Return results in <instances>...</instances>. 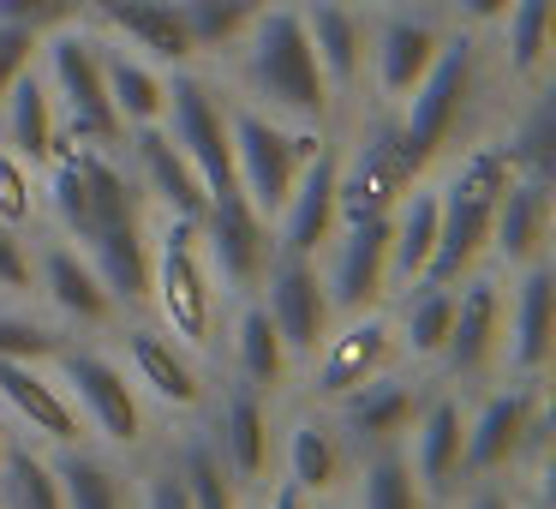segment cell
Returning a JSON list of instances; mask_svg holds the SVG:
<instances>
[{
  "label": "cell",
  "instance_id": "6da1fadb",
  "mask_svg": "<svg viewBox=\"0 0 556 509\" xmlns=\"http://www.w3.org/2000/svg\"><path fill=\"white\" fill-rule=\"evenodd\" d=\"M42 210L54 234L97 264L121 306L150 300V198L138 193L121 145H61L42 169Z\"/></svg>",
  "mask_w": 556,
  "mask_h": 509
},
{
  "label": "cell",
  "instance_id": "7a4b0ae2",
  "mask_svg": "<svg viewBox=\"0 0 556 509\" xmlns=\"http://www.w3.org/2000/svg\"><path fill=\"white\" fill-rule=\"evenodd\" d=\"M216 78L228 85L233 102H252L276 121L305 126V133H329L341 114L324 85V66L312 54L300 7H264L257 25L240 37V49L216 66Z\"/></svg>",
  "mask_w": 556,
  "mask_h": 509
},
{
  "label": "cell",
  "instance_id": "3957f363",
  "mask_svg": "<svg viewBox=\"0 0 556 509\" xmlns=\"http://www.w3.org/2000/svg\"><path fill=\"white\" fill-rule=\"evenodd\" d=\"M491 78H496V61H491L484 30L455 25L443 42V54L431 61V73H425L419 85H413V97L389 114L413 174H425L431 162H443L448 150H460V138L472 133V121H479V109H484Z\"/></svg>",
  "mask_w": 556,
  "mask_h": 509
},
{
  "label": "cell",
  "instance_id": "277c9868",
  "mask_svg": "<svg viewBox=\"0 0 556 509\" xmlns=\"http://www.w3.org/2000/svg\"><path fill=\"white\" fill-rule=\"evenodd\" d=\"M508 181H515V169H508V150L496 138L455 150V169H448L443 193H437V252L425 264V282L460 288L479 270L484 246H491L496 198H503Z\"/></svg>",
  "mask_w": 556,
  "mask_h": 509
},
{
  "label": "cell",
  "instance_id": "5b68a950",
  "mask_svg": "<svg viewBox=\"0 0 556 509\" xmlns=\"http://www.w3.org/2000/svg\"><path fill=\"white\" fill-rule=\"evenodd\" d=\"M156 324L168 336H180L186 348H216V324H222V282L204 258L198 222L186 216H162L150 234V300Z\"/></svg>",
  "mask_w": 556,
  "mask_h": 509
},
{
  "label": "cell",
  "instance_id": "8992f818",
  "mask_svg": "<svg viewBox=\"0 0 556 509\" xmlns=\"http://www.w3.org/2000/svg\"><path fill=\"white\" fill-rule=\"evenodd\" d=\"M448 13L437 0H377L365 7V97L377 114H395L413 97L448 42Z\"/></svg>",
  "mask_w": 556,
  "mask_h": 509
},
{
  "label": "cell",
  "instance_id": "52a82bcc",
  "mask_svg": "<svg viewBox=\"0 0 556 509\" xmlns=\"http://www.w3.org/2000/svg\"><path fill=\"white\" fill-rule=\"evenodd\" d=\"M37 73L61 109L66 145H121L126 126L109 102V73H102V37L78 18L66 30H49L37 49Z\"/></svg>",
  "mask_w": 556,
  "mask_h": 509
},
{
  "label": "cell",
  "instance_id": "ba28073f",
  "mask_svg": "<svg viewBox=\"0 0 556 509\" xmlns=\"http://www.w3.org/2000/svg\"><path fill=\"white\" fill-rule=\"evenodd\" d=\"M228 85L216 78V66H174L168 73V102H162V133L186 150V162L198 169V181L210 186V198L233 193V126H228Z\"/></svg>",
  "mask_w": 556,
  "mask_h": 509
},
{
  "label": "cell",
  "instance_id": "9c48e42d",
  "mask_svg": "<svg viewBox=\"0 0 556 509\" xmlns=\"http://www.w3.org/2000/svg\"><path fill=\"white\" fill-rule=\"evenodd\" d=\"M228 126H233V193H240L257 216H276V210L288 204L300 169L312 162V150L324 145V133L276 121V114L252 109V102H233Z\"/></svg>",
  "mask_w": 556,
  "mask_h": 509
},
{
  "label": "cell",
  "instance_id": "30bf717a",
  "mask_svg": "<svg viewBox=\"0 0 556 509\" xmlns=\"http://www.w3.org/2000/svg\"><path fill=\"white\" fill-rule=\"evenodd\" d=\"M544 437H551V413H544L539 384L515 377L491 389L479 413H467V473H508L520 461H539Z\"/></svg>",
  "mask_w": 556,
  "mask_h": 509
},
{
  "label": "cell",
  "instance_id": "8fae6325",
  "mask_svg": "<svg viewBox=\"0 0 556 509\" xmlns=\"http://www.w3.org/2000/svg\"><path fill=\"white\" fill-rule=\"evenodd\" d=\"M54 365H61V389L73 396L78 420L90 432H102L109 444H138L144 437V396H138L132 372L114 353L78 342V348L54 353Z\"/></svg>",
  "mask_w": 556,
  "mask_h": 509
},
{
  "label": "cell",
  "instance_id": "7c38bea8",
  "mask_svg": "<svg viewBox=\"0 0 556 509\" xmlns=\"http://www.w3.org/2000/svg\"><path fill=\"white\" fill-rule=\"evenodd\" d=\"M30 288L42 294V306L54 312V324L78 330V336H85V330H109L114 318L126 312V306L109 294V282L97 276V264H90L73 240H61V234H49V240L30 246Z\"/></svg>",
  "mask_w": 556,
  "mask_h": 509
},
{
  "label": "cell",
  "instance_id": "4fadbf2b",
  "mask_svg": "<svg viewBox=\"0 0 556 509\" xmlns=\"http://www.w3.org/2000/svg\"><path fill=\"white\" fill-rule=\"evenodd\" d=\"M198 240H204V258L216 270L222 294H257L264 270L276 264V228L240 193L210 198L204 216H198Z\"/></svg>",
  "mask_w": 556,
  "mask_h": 509
},
{
  "label": "cell",
  "instance_id": "5bb4252c",
  "mask_svg": "<svg viewBox=\"0 0 556 509\" xmlns=\"http://www.w3.org/2000/svg\"><path fill=\"white\" fill-rule=\"evenodd\" d=\"M503 324H508V294L496 276L472 270L455 288V318H448V342L437 353L448 384H484L503 365Z\"/></svg>",
  "mask_w": 556,
  "mask_h": 509
},
{
  "label": "cell",
  "instance_id": "9a60e30c",
  "mask_svg": "<svg viewBox=\"0 0 556 509\" xmlns=\"http://www.w3.org/2000/svg\"><path fill=\"white\" fill-rule=\"evenodd\" d=\"M257 300H264V312L276 318L281 342H288V360L312 365V353L324 348V336L336 330V306H329L317 258H281L276 252V264L264 270V282H257Z\"/></svg>",
  "mask_w": 556,
  "mask_h": 509
},
{
  "label": "cell",
  "instance_id": "2e32d148",
  "mask_svg": "<svg viewBox=\"0 0 556 509\" xmlns=\"http://www.w3.org/2000/svg\"><path fill=\"white\" fill-rule=\"evenodd\" d=\"M317 270H324L336 318L383 306V294H389V216L341 222V228L329 234V246L317 252Z\"/></svg>",
  "mask_w": 556,
  "mask_h": 509
},
{
  "label": "cell",
  "instance_id": "e0dca14e",
  "mask_svg": "<svg viewBox=\"0 0 556 509\" xmlns=\"http://www.w3.org/2000/svg\"><path fill=\"white\" fill-rule=\"evenodd\" d=\"M341 330H329L324 336V348L312 353V396H324V401H341L348 389H359V384H371L377 372H389L395 365V353H401V342H395V318H383L371 306V312H353V318H336Z\"/></svg>",
  "mask_w": 556,
  "mask_h": 509
},
{
  "label": "cell",
  "instance_id": "ac0fdd59",
  "mask_svg": "<svg viewBox=\"0 0 556 509\" xmlns=\"http://www.w3.org/2000/svg\"><path fill=\"white\" fill-rule=\"evenodd\" d=\"M336 186H341V145L324 133V145L312 150V162L300 169L288 204L269 216L276 228V252L281 258H317L329 246V234L341 228V210H336Z\"/></svg>",
  "mask_w": 556,
  "mask_h": 509
},
{
  "label": "cell",
  "instance_id": "d6986e66",
  "mask_svg": "<svg viewBox=\"0 0 556 509\" xmlns=\"http://www.w3.org/2000/svg\"><path fill=\"white\" fill-rule=\"evenodd\" d=\"M85 25L102 42H121V49L144 54L156 66H198L192 42H186V18L180 0H85Z\"/></svg>",
  "mask_w": 556,
  "mask_h": 509
},
{
  "label": "cell",
  "instance_id": "ffe728a7",
  "mask_svg": "<svg viewBox=\"0 0 556 509\" xmlns=\"http://www.w3.org/2000/svg\"><path fill=\"white\" fill-rule=\"evenodd\" d=\"M305 37L324 66V85L336 109L365 102V0H300Z\"/></svg>",
  "mask_w": 556,
  "mask_h": 509
},
{
  "label": "cell",
  "instance_id": "44dd1931",
  "mask_svg": "<svg viewBox=\"0 0 556 509\" xmlns=\"http://www.w3.org/2000/svg\"><path fill=\"white\" fill-rule=\"evenodd\" d=\"M121 150H126V169H132L138 193L150 198L156 216H186V222L204 216L210 186L198 181V169L186 162V150L162 133V121L156 126H132V133L121 138Z\"/></svg>",
  "mask_w": 556,
  "mask_h": 509
},
{
  "label": "cell",
  "instance_id": "7402d4cb",
  "mask_svg": "<svg viewBox=\"0 0 556 509\" xmlns=\"http://www.w3.org/2000/svg\"><path fill=\"white\" fill-rule=\"evenodd\" d=\"M425 377H407V372H377L371 384H359V389H348V396L336 401V425H341V437H348L353 449H389V444H401V437L413 432V420H419V408H425Z\"/></svg>",
  "mask_w": 556,
  "mask_h": 509
},
{
  "label": "cell",
  "instance_id": "603a6c76",
  "mask_svg": "<svg viewBox=\"0 0 556 509\" xmlns=\"http://www.w3.org/2000/svg\"><path fill=\"white\" fill-rule=\"evenodd\" d=\"M515 294H508V324H503V365L527 384H539L544 365H551V348H556V270L544 264H527L515 270Z\"/></svg>",
  "mask_w": 556,
  "mask_h": 509
},
{
  "label": "cell",
  "instance_id": "cb8c5ba5",
  "mask_svg": "<svg viewBox=\"0 0 556 509\" xmlns=\"http://www.w3.org/2000/svg\"><path fill=\"white\" fill-rule=\"evenodd\" d=\"M503 90H532L551 78L556 54V0H508V13L484 30Z\"/></svg>",
  "mask_w": 556,
  "mask_h": 509
},
{
  "label": "cell",
  "instance_id": "d4e9b609",
  "mask_svg": "<svg viewBox=\"0 0 556 509\" xmlns=\"http://www.w3.org/2000/svg\"><path fill=\"white\" fill-rule=\"evenodd\" d=\"M126 372L144 396H156L162 408H198L210 396L198 348H186L180 336H168L162 324H132L126 330Z\"/></svg>",
  "mask_w": 556,
  "mask_h": 509
},
{
  "label": "cell",
  "instance_id": "484cf974",
  "mask_svg": "<svg viewBox=\"0 0 556 509\" xmlns=\"http://www.w3.org/2000/svg\"><path fill=\"white\" fill-rule=\"evenodd\" d=\"M216 449H222V461H228L233 485H264L269 468H276V449H281L269 396L233 384L228 401H222V413H216Z\"/></svg>",
  "mask_w": 556,
  "mask_h": 509
},
{
  "label": "cell",
  "instance_id": "4316f807",
  "mask_svg": "<svg viewBox=\"0 0 556 509\" xmlns=\"http://www.w3.org/2000/svg\"><path fill=\"white\" fill-rule=\"evenodd\" d=\"M413 473H419L425 497L455 492V480L467 473V408L455 389H431L413 420Z\"/></svg>",
  "mask_w": 556,
  "mask_h": 509
},
{
  "label": "cell",
  "instance_id": "83f0119b",
  "mask_svg": "<svg viewBox=\"0 0 556 509\" xmlns=\"http://www.w3.org/2000/svg\"><path fill=\"white\" fill-rule=\"evenodd\" d=\"M551 216H556V193H551V186H544V181H527V174H515V181L503 186V198H496L491 246H484V252H491L503 270L539 264L544 246H551Z\"/></svg>",
  "mask_w": 556,
  "mask_h": 509
},
{
  "label": "cell",
  "instance_id": "f1b7e54d",
  "mask_svg": "<svg viewBox=\"0 0 556 509\" xmlns=\"http://www.w3.org/2000/svg\"><path fill=\"white\" fill-rule=\"evenodd\" d=\"M0 408L49 444H78V425H85L61 377L42 372V360H0Z\"/></svg>",
  "mask_w": 556,
  "mask_h": 509
},
{
  "label": "cell",
  "instance_id": "f546056e",
  "mask_svg": "<svg viewBox=\"0 0 556 509\" xmlns=\"http://www.w3.org/2000/svg\"><path fill=\"white\" fill-rule=\"evenodd\" d=\"M0 145L13 150V157H25L30 169H49V162L61 157L66 126H61V109H54V97H49L37 66L0 97Z\"/></svg>",
  "mask_w": 556,
  "mask_h": 509
},
{
  "label": "cell",
  "instance_id": "4dcf8cb0",
  "mask_svg": "<svg viewBox=\"0 0 556 509\" xmlns=\"http://www.w3.org/2000/svg\"><path fill=\"white\" fill-rule=\"evenodd\" d=\"M228 348H233V377L257 396H276L281 384L293 377V360H288V342H281L276 318L264 312L257 294H240V312L228 324Z\"/></svg>",
  "mask_w": 556,
  "mask_h": 509
},
{
  "label": "cell",
  "instance_id": "1f68e13d",
  "mask_svg": "<svg viewBox=\"0 0 556 509\" xmlns=\"http://www.w3.org/2000/svg\"><path fill=\"white\" fill-rule=\"evenodd\" d=\"M276 456H281V468H288V485H300L305 497H324V492H336L341 468H348V437H341V425L324 420V413H300V420L288 425Z\"/></svg>",
  "mask_w": 556,
  "mask_h": 509
},
{
  "label": "cell",
  "instance_id": "d6a6232c",
  "mask_svg": "<svg viewBox=\"0 0 556 509\" xmlns=\"http://www.w3.org/2000/svg\"><path fill=\"white\" fill-rule=\"evenodd\" d=\"M496 145L508 150V169L515 174L556 186V90H551V78L520 90V109H515V121H508V133L496 138Z\"/></svg>",
  "mask_w": 556,
  "mask_h": 509
},
{
  "label": "cell",
  "instance_id": "836d02e7",
  "mask_svg": "<svg viewBox=\"0 0 556 509\" xmlns=\"http://www.w3.org/2000/svg\"><path fill=\"white\" fill-rule=\"evenodd\" d=\"M102 73H109V102L121 114V126H156L162 102H168V66L144 61V54L121 49V42H102Z\"/></svg>",
  "mask_w": 556,
  "mask_h": 509
},
{
  "label": "cell",
  "instance_id": "e575fe53",
  "mask_svg": "<svg viewBox=\"0 0 556 509\" xmlns=\"http://www.w3.org/2000/svg\"><path fill=\"white\" fill-rule=\"evenodd\" d=\"M437 252V193L407 186L401 204L389 210V288L425 282V264Z\"/></svg>",
  "mask_w": 556,
  "mask_h": 509
},
{
  "label": "cell",
  "instance_id": "d590c367",
  "mask_svg": "<svg viewBox=\"0 0 556 509\" xmlns=\"http://www.w3.org/2000/svg\"><path fill=\"white\" fill-rule=\"evenodd\" d=\"M269 0H180V18H186V42H192V61L198 66H222L240 37L257 25Z\"/></svg>",
  "mask_w": 556,
  "mask_h": 509
},
{
  "label": "cell",
  "instance_id": "8d00e7d4",
  "mask_svg": "<svg viewBox=\"0 0 556 509\" xmlns=\"http://www.w3.org/2000/svg\"><path fill=\"white\" fill-rule=\"evenodd\" d=\"M407 300H401L395 312V342L407 360H437L448 342V318H455V288H437V282H413V288H401Z\"/></svg>",
  "mask_w": 556,
  "mask_h": 509
},
{
  "label": "cell",
  "instance_id": "74e56055",
  "mask_svg": "<svg viewBox=\"0 0 556 509\" xmlns=\"http://www.w3.org/2000/svg\"><path fill=\"white\" fill-rule=\"evenodd\" d=\"M54 473H61V509H132L126 480H121V468H114L109 456H90V449H78V444H61Z\"/></svg>",
  "mask_w": 556,
  "mask_h": 509
},
{
  "label": "cell",
  "instance_id": "f35d334b",
  "mask_svg": "<svg viewBox=\"0 0 556 509\" xmlns=\"http://www.w3.org/2000/svg\"><path fill=\"white\" fill-rule=\"evenodd\" d=\"M0 509H61V473L30 444L0 449Z\"/></svg>",
  "mask_w": 556,
  "mask_h": 509
},
{
  "label": "cell",
  "instance_id": "ab89813d",
  "mask_svg": "<svg viewBox=\"0 0 556 509\" xmlns=\"http://www.w3.org/2000/svg\"><path fill=\"white\" fill-rule=\"evenodd\" d=\"M174 468H180V485L192 497V509H240V485H233L216 437H186Z\"/></svg>",
  "mask_w": 556,
  "mask_h": 509
},
{
  "label": "cell",
  "instance_id": "60d3db41",
  "mask_svg": "<svg viewBox=\"0 0 556 509\" xmlns=\"http://www.w3.org/2000/svg\"><path fill=\"white\" fill-rule=\"evenodd\" d=\"M359 509H425V485L413 473L407 449L389 444V449H371L365 456V473H359Z\"/></svg>",
  "mask_w": 556,
  "mask_h": 509
},
{
  "label": "cell",
  "instance_id": "b9f144b4",
  "mask_svg": "<svg viewBox=\"0 0 556 509\" xmlns=\"http://www.w3.org/2000/svg\"><path fill=\"white\" fill-rule=\"evenodd\" d=\"M42 216V169L0 145V222L7 228H37Z\"/></svg>",
  "mask_w": 556,
  "mask_h": 509
},
{
  "label": "cell",
  "instance_id": "7bdbcfd3",
  "mask_svg": "<svg viewBox=\"0 0 556 509\" xmlns=\"http://www.w3.org/2000/svg\"><path fill=\"white\" fill-rule=\"evenodd\" d=\"M61 348H66L61 324L30 318L18 306H0V360H54Z\"/></svg>",
  "mask_w": 556,
  "mask_h": 509
},
{
  "label": "cell",
  "instance_id": "ee69618b",
  "mask_svg": "<svg viewBox=\"0 0 556 509\" xmlns=\"http://www.w3.org/2000/svg\"><path fill=\"white\" fill-rule=\"evenodd\" d=\"M85 18V0H0V25H18L30 37H49Z\"/></svg>",
  "mask_w": 556,
  "mask_h": 509
},
{
  "label": "cell",
  "instance_id": "f6af8a7d",
  "mask_svg": "<svg viewBox=\"0 0 556 509\" xmlns=\"http://www.w3.org/2000/svg\"><path fill=\"white\" fill-rule=\"evenodd\" d=\"M37 49H42V37H30V30H18V25H0V97L37 66Z\"/></svg>",
  "mask_w": 556,
  "mask_h": 509
},
{
  "label": "cell",
  "instance_id": "bcb514c9",
  "mask_svg": "<svg viewBox=\"0 0 556 509\" xmlns=\"http://www.w3.org/2000/svg\"><path fill=\"white\" fill-rule=\"evenodd\" d=\"M0 294H30V240L0 222Z\"/></svg>",
  "mask_w": 556,
  "mask_h": 509
},
{
  "label": "cell",
  "instance_id": "7dc6e473",
  "mask_svg": "<svg viewBox=\"0 0 556 509\" xmlns=\"http://www.w3.org/2000/svg\"><path fill=\"white\" fill-rule=\"evenodd\" d=\"M144 509H192V497H186L180 468H174V461H162V468L144 480Z\"/></svg>",
  "mask_w": 556,
  "mask_h": 509
},
{
  "label": "cell",
  "instance_id": "c3c4849f",
  "mask_svg": "<svg viewBox=\"0 0 556 509\" xmlns=\"http://www.w3.org/2000/svg\"><path fill=\"white\" fill-rule=\"evenodd\" d=\"M448 13V25H460V30H491L496 18L508 13V0H437Z\"/></svg>",
  "mask_w": 556,
  "mask_h": 509
},
{
  "label": "cell",
  "instance_id": "681fc988",
  "mask_svg": "<svg viewBox=\"0 0 556 509\" xmlns=\"http://www.w3.org/2000/svg\"><path fill=\"white\" fill-rule=\"evenodd\" d=\"M467 509H515V497H508L503 485H479V492L467 497Z\"/></svg>",
  "mask_w": 556,
  "mask_h": 509
},
{
  "label": "cell",
  "instance_id": "f907efd6",
  "mask_svg": "<svg viewBox=\"0 0 556 509\" xmlns=\"http://www.w3.org/2000/svg\"><path fill=\"white\" fill-rule=\"evenodd\" d=\"M269 509H312V497H305L300 485H281V492L269 497Z\"/></svg>",
  "mask_w": 556,
  "mask_h": 509
},
{
  "label": "cell",
  "instance_id": "816d5d0a",
  "mask_svg": "<svg viewBox=\"0 0 556 509\" xmlns=\"http://www.w3.org/2000/svg\"><path fill=\"white\" fill-rule=\"evenodd\" d=\"M269 7H300V0H269Z\"/></svg>",
  "mask_w": 556,
  "mask_h": 509
},
{
  "label": "cell",
  "instance_id": "f5cc1de1",
  "mask_svg": "<svg viewBox=\"0 0 556 509\" xmlns=\"http://www.w3.org/2000/svg\"><path fill=\"white\" fill-rule=\"evenodd\" d=\"M365 7H377V0H365Z\"/></svg>",
  "mask_w": 556,
  "mask_h": 509
},
{
  "label": "cell",
  "instance_id": "db71d44e",
  "mask_svg": "<svg viewBox=\"0 0 556 509\" xmlns=\"http://www.w3.org/2000/svg\"><path fill=\"white\" fill-rule=\"evenodd\" d=\"M0 449H7V444H0Z\"/></svg>",
  "mask_w": 556,
  "mask_h": 509
}]
</instances>
